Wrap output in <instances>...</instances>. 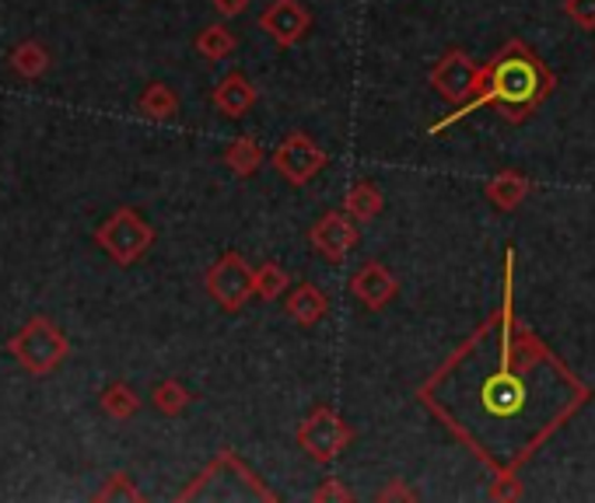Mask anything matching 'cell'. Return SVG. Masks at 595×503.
I'll return each instance as SVG.
<instances>
[{
	"label": "cell",
	"instance_id": "1",
	"mask_svg": "<svg viewBox=\"0 0 595 503\" xmlns=\"http://www.w3.org/2000/svg\"><path fill=\"white\" fill-rule=\"evenodd\" d=\"M554 88H557V78H554V70L546 67V60L533 50V46H526L522 39H512L484 67L480 94H476L469 105L452 109L445 119L432 123V127H427V133L438 137L442 130L469 119L476 109H494L497 115L505 119V123L522 127L543 109V102L551 99Z\"/></svg>",
	"mask_w": 595,
	"mask_h": 503
},
{
	"label": "cell",
	"instance_id": "2",
	"mask_svg": "<svg viewBox=\"0 0 595 503\" xmlns=\"http://www.w3.org/2000/svg\"><path fill=\"white\" fill-rule=\"evenodd\" d=\"M350 441H354V426L333 405H316L298 426V447L316 465H333L350 447Z\"/></svg>",
	"mask_w": 595,
	"mask_h": 503
},
{
	"label": "cell",
	"instance_id": "3",
	"mask_svg": "<svg viewBox=\"0 0 595 503\" xmlns=\"http://www.w3.org/2000/svg\"><path fill=\"white\" fill-rule=\"evenodd\" d=\"M432 88L438 99H445L452 109L469 105L476 94H480L484 84V67L476 63L466 50H448L442 53V60L432 67Z\"/></svg>",
	"mask_w": 595,
	"mask_h": 503
},
{
	"label": "cell",
	"instance_id": "4",
	"mask_svg": "<svg viewBox=\"0 0 595 503\" xmlns=\"http://www.w3.org/2000/svg\"><path fill=\"white\" fill-rule=\"evenodd\" d=\"M95 238H99V245L119 262V266H130V262H137L155 245V228L133 210H116Z\"/></svg>",
	"mask_w": 595,
	"mask_h": 503
},
{
	"label": "cell",
	"instance_id": "5",
	"mask_svg": "<svg viewBox=\"0 0 595 503\" xmlns=\"http://www.w3.org/2000/svg\"><path fill=\"white\" fill-rule=\"evenodd\" d=\"M270 164H274V172H277L284 182L301 189V185L313 182L319 172H326L329 154H326L308 133H288V137H284L277 148H274Z\"/></svg>",
	"mask_w": 595,
	"mask_h": 503
},
{
	"label": "cell",
	"instance_id": "6",
	"mask_svg": "<svg viewBox=\"0 0 595 503\" xmlns=\"http://www.w3.org/2000/svg\"><path fill=\"white\" fill-rule=\"evenodd\" d=\"M207 294L225 311H242L256 294V270L238 252H225L204 276Z\"/></svg>",
	"mask_w": 595,
	"mask_h": 503
},
{
	"label": "cell",
	"instance_id": "7",
	"mask_svg": "<svg viewBox=\"0 0 595 503\" xmlns=\"http://www.w3.org/2000/svg\"><path fill=\"white\" fill-rule=\"evenodd\" d=\"M11 353L18 356L26 371L42 374V371H53L63 356H67V340L60 335V329L46 319H32L26 329H21L14 340H11Z\"/></svg>",
	"mask_w": 595,
	"mask_h": 503
},
{
	"label": "cell",
	"instance_id": "8",
	"mask_svg": "<svg viewBox=\"0 0 595 503\" xmlns=\"http://www.w3.org/2000/svg\"><path fill=\"white\" fill-rule=\"evenodd\" d=\"M308 242L326 262H344L361 242V228H357L347 210H326L313 224V231H308Z\"/></svg>",
	"mask_w": 595,
	"mask_h": 503
},
{
	"label": "cell",
	"instance_id": "9",
	"mask_svg": "<svg viewBox=\"0 0 595 503\" xmlns=\"http://www.w3.org/2000/svg\"><path fill=\"white\" fill-rule=\"evenodd\" d=\"M259 29H264L277 46L291 50L308 32H313V11L301 0H274V4L259 14Z\"/></svg>",
	"mask_w": 595,
	"mask_h": 503
},
{
	"label": "cell",
	"instance_id": "10",
	"mask_svg": "<svg viewBox=\"0 0 595 503\" xmlns=\"http://www.w3.org/2000/svg\"><path fill=\"white\" fill-rule=\"evenodd\" d=\"M526 385L515 371H508V364L502 371H494L484 385H480V405L484 413L494 420H515L522 410H526Z\"/></svg>",
	"mask_w": 595,
	"mask_h": 503
},
{
	"label": "cell",
	"instance_id": "11",
	"mask_svg": "<svg viewBox=\"0 0 595 503\" xmlns=\"http://www.w3.org/2000/svg\"><path fill=\"white\" fill-rule=\"evenodd\" d=\"M350 294L361 301L368 311H383V308H389V304L396 301L399 283H396V276L389 273L386 262L371 259V262H365V266L350 276Z\"/></svg>",
	"mask_w": 595,
	"mask_h": 503
},
{
	"label": "cell",
	"instance_id": "12",
	"mask_svg": "<svg viewBox=\"0 0 595 503\" xmlns=\"http://www.w3.org/2000/svg\"><path fill=\"white\" fill-rule=\"evenodd\" d=\"M256 99H259V91H256V84L242 74V70H231V74L221 78L218 88H214V94H210L214 109H218L221 115H228V119L246 115V112L256 105Z\"/></svg>",
	"mask_w": 595,
	"mask_h": 503
},
{
	"label": "cell",
	"instance_id": "13",
	"mask_svg": "<svg viewBox=\"0 0 595 503\" xmlns=\"http://www.w3.org/2000/svg\"><path fill=\"white\" fill-rule=\"evenodd\" d=\"M529 193H533V179L522 175V172H497L484 182V197L490 200L494 210H502V213L518 210L529 200Z\"/></svg>",
	"mask_w": 595,
	"mask_h": 503
},
{
	"label": "cell",
	"instance_id": "14",
	"mask_svg": "<svg viewBox=\"0 0 595 503\" xmlns=\"http://www.w3.org/2000/svg\"><path fill=\"white\" fill-rule=\"evenodd\" d=\"M284 308H288L291 322H298L301 329H313L329 315V298L316 283H298L288 291V298H284Z\"/></svg>",
	"mask_w": 595,
	"mask_h": 503
},
{
	"label": "cell",
	"instance_id": "15",
	"mask_svg": "<svg viewBox=\"0 0 595 503\" xmlns=\"http://www.w3.org/2000/svg\"><path fill=\"white\" fill-rule=\"evenodd\" d=\"M344 210L350 213L357 224H368V221H375L378 213L386 210V197H383V189H378L371 179H357V182L347 189Z\"/></svg>",
	"mask_w": 595,
	"mask_h": 503
},
{
	"label": "cell",
	"instance_id": "16",
	"mask_svg": "<svg viewBox=\"0 0 595 503\" xmlns=\"http://www.w3.org/2000/svg\"><path fill=\"white\" fill-rule=\"evenodd\" d=\"M225 164L231 168L238 179H249V175H256L259 168L267 164V151H264V143H259L256 137L242 133V137H235L228 148H225Z\"/></svg>",
	"mask_w": 595,
	"mask_h": 503
},
{
	"label": "cell",
	"instance_id": "17",
	"mask_svg": "<svg viewBox=\"0 0 595 503\" xmlns=\"http://www.w3.org/2000/svg\"><path fill=\"white\" fill-rule=\"evenodd\" d=\"M151 402H155V410L165 413V416H182L186 405L194 402V395H189V389L182 385V381L165 378V381H158V385L151 389Z\"/></svg>",
	"mask_w": 595,
	"mask_h": 503
},
{
	"label": "cell",
	"instance_id": "18",
	"mask_svg": "<svg viewBox=\"0 0 595 503\" xmlns=\"http://www.w3.org/2000/svg\"><path fill=\"white\" fill-rule=\"evenodd\" d=\"M238 50V39H235V32H228L225 26H207L200 36H197V53L204 57V60H228L231 53Z\"/></svg>",
	"mask_w": 595,
	"mask_h": 503
},
{
	"label": "cell",
	"instance_id": "19",
	"mask_svg": "<svg viewBox=\"0 0 595 503\" xmlns=\"http://www.w3.org/2000/svg\"><path fill=\"white\" fill-rule=\"evenodd\" d=\"M140 112H145L148 119H172L179 112V99H176V91L169 84H148L145 94H140Z\"/></svg>",
	"mask_w": 595,
	"mask_h": 503
},
{
	"label": "cell",
	"instance_id": "20",
	"mask_svg": "<svg viewBox=\"0 0 595 503\" xmlns=\"http://www.w3.org/2000/svg\"><path fill=\"white\" fill-rule=\"evenodd\" d=\"M288 283H291V276H288V270L280 266V262L267 259L264 266H256V298H259V301H277V298H284Z\"/></svg>",
	"mask_w": 595,
	"mask_h": 503
},
{
	"label": "cell",
	"instance_id": "21",
	"mask_svg": "<svg viewBox=\"0 0 595 503\" xmlns=\"http://www.w3.org/2000/svg\"><path fill=\"white\" fill-rule=\"evenodd\" d=\"M137 405H140V399L133 395L130 385H123V381H116V385H109V389L102 392V410H106L112 420H130V416L137 413Z\"/></svg>",
	"mask_w": 595,
	"mask_h": 503
},
{
	"label": "cell",
	"instance_id": "22",
	"mask_svg": "<svg viewBox=\"0 0 595 503\" xmlns=\"http://www.w3.org/2000/svg\"><path fill=\"white\" fill-rule=\"evenodd\" d=\"M11 63H14V70L18 74H26V78H39L42 70H46V50L42 46H36V42H26V46H18L14 50V57H11Z\"/></svg>",
	"mask_w": 595,
	"mask_h": 503
},
{
	"label": "cell",
	"instance_id": "23",
	"mask_svg": "<svg viewBox=\"0 0 595 503\" xmlns=\"http://www.w3.org/2000/svg\"><path fill=\"white\" fill-rule=\"evenodd\" d=\"M564 14L582 29H595V0H564Z\"/></svg>",
	"mask_w": 595,
	"mask_h": 503
},
{
	"label": "cell",
	"instance_id": "24",
	"mask_svg": "<svg viewBox=\"0 0 595 503\" xmlns=\"http://www.w3.org/2000/svg\"><path fill=\"white\" fill-rule=\"evenodd\" d=\"M99 500H140V493L130 486V479H127V475H112V479H109V486L99 493Z\"/></svg>",
	"mask_w": 595,
	"mask_h": 503
},
{
	"label": "cell",
	"instance_id": "25",
	"mask_svg": "<svg viewBox=\"0 0 595 503\" xmlns=\"http://www.w3.org/2000/svg\"><path fill=\"white\" fill-rule=\"evenodd\" d=\"M313 500H316V503H329V500H337V503H340V500H347V503H350V500H354V493L340 483V479H326V483L313 493Z\"/></svg>",
	"mask_w": 595,
	"mask_h": 503
},
{
	"label": "cell",
	"instance_id": "26",
	"mask_svg": "<svg viewBox=\"0 0 595 503\" xmlns=\"http://www.w3.org/2000/svg\"><path fill=\"white\" fill-rule=\"evenodd\" d=\"M214 11H218L221 18H238V14H246L249 8V0H210Z\"/></svg>",
	"mask_w": 595,
	"mask_h": 503
},
{
	"label": "cell",
	"instance_id": "27",
	"mask_svg": "<svg viewBox=\"0 0 595 503\" xmlns=\"http://www.w3.org/2000/svg\"><path fill=\"white\" fill-rule=\"evenodd\" d=\"M378 500H417V493L407 490L403 483H393V486H386L383 493H378Z\"/></svg>",
	"mask_w": 595,
	"mask_h": 503
}]
</instances>
